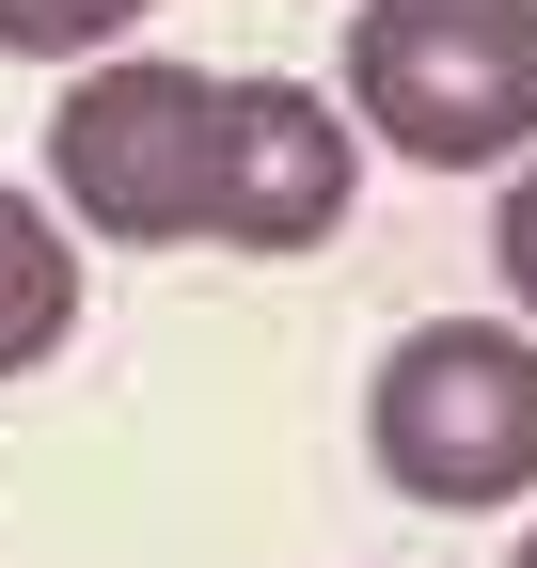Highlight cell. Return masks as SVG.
Returning <instances> with one entry per match:
<instances>
[{
	"label": "cell",
	"instance_id": "cell-1",
	"mask_svg": "<svg viewBox=\"0 0 537 568\" xmlns=\"http://www.w3.org/2000/svg\"><path fill=\"white\" fill-rule=\"evenodd\" d=\"M222 159H237V80H206V63H174V48H95V63H63L48 190H63L80 237H111V253L206 237V253H222Z\"/></svg>",
	"mask_w": 537,
	"mask_h": 568
},
{
	"label": "cell",
	"instance_id": "cell-2",
	"mask_svg": "<svg viewBox=\"0 0 537 568\" xmlns=\"http://www.w3.org/2000/svg\"><path fill=\"white\" fill-rule=\"evenodd\" d=\"M364 458L395 474V506L490 521L537 489V316H427L379 347L364 379Z\"/></svg>",
	"mask_w": 537,
	"mask_h": 568
},
{
	"label": "cell",
	"instance_id": "cell-3",
	"mask_svg": "<svg viewBox=\"0 0 537 568\" xmlns=\"http://www.w3.org/2000/svg\"><path fill=\"white\" fill-rule=\"evenodd\" d=\"M348 111L412 174H521L537 159V0H364Z\"/></svg>",
	"mask_w": 537,
	"mask_h": 568
},
{
	"label": "cell",
	"instance_id": "cell-4",
	"mask_svg": "<svg viewBox=\"0 0 537 568\" xmlns=\"http://www.w3.org/2000/svg\"><path fill=\"white\" fill-rule=\"evenodd\" d=\"M364 205V111L316 80H237V159H222V253H332Z\"/></svg>",
	"mask_w": 537,
	"mask_h": 568
},
{
	"label": "cell",
	"instance_id": "cell-5",
	"mask_svg": "<svg viewBox=\"0 0 537 568\" xmlns=\"http://www.w3.org/2000/svg\"><path fill=\"white\" fill-rule=\"evenodd\" d=\"M63 332H80V253H63V222L0 174V379L63 364Z\"/></svg>",
	"mask_w": 537,
	"mask_h": 568
},
{
	"label": "cell",
	"instance_id": "cell-6",
	"mask_svg": "<svg viewBox=\"0 0 537 568\" xmlns=\"http://www.w3.org/2000/svg\"><path fill=\"white\" fill-rule=\"evenodd\" d=\"M143 32V0H0V63H95Z\"/></svg>",
	"mask_w": 537,
	"mask_h": 568
},
{
	"label": "cell",
	"instance_id": "cell-7",
	"mask_svg": "<svg viewBox=\"0 0 537 568\" xmlns=\"http://www.w3.org/2000/svg\"><path fill=\"white\" fill-rule=\"evenodd\" d=\"M490 268H506V316H537V159H521L506 205H490Z\"/></svg>",
	"mask_w": 537,
	"mask_h": 568
},
{
	"label": "cell",
	"instance_id": "cell-8",
	"mask_svg": "<svg viewBox=\"0 0 537 568\" xmlns=\"http://www.w3.org/2000/svg\"><path fill=\"white\" fill-rule=\"evenodd\" d=\"M506 568H537V521H521V552H506Z\"/></svg>",
	"mask_w": 537,
	"mask_h": 568
}]
</instances>
